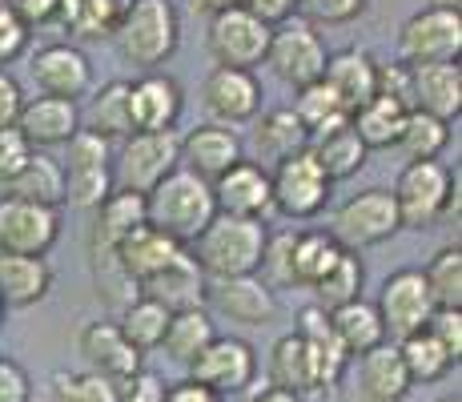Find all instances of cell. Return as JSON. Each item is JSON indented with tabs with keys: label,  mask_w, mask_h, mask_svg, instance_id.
<instances>
[{
	"label": "cell",
	"mask_w": 462,
	"mask_h": 402,
	"mask_svg": "<svg viewBox=\"0 0 462 402\" xmlns=\"http://www.w3.org/2000/svg\"><path fill=\"white\" fill-rule=\"evenodd\" d=\"M113 154V190H133V193H149L157 182L177 169V129L165 133H129L125 141H117Z\"/></svg>",
	"instance_id": "obj_10"
},
{
	"label": "cell",
	"mask_w": 462,
	"mask_h": 402,
	"mask_svg": "<svg viewBox=\"0 0 462 402\" xmlns=\"http://www.w3.org/2000/svg\"><path fill=\"white\" fill-rule=\"evenodd\" d=\"M237 5H242V0H189V8L201 16H217V13H226V8H237Z\"/></svg>",
	"instance_id": "obj_61"
},
{
	"label": "cell",
	"mask_w": 462,
	"mask_h": 402,
	"mask_svg": "<svg viewBox=\"0 0 462 402\" xmlns=\"http://www.w3.org/2000/svg\"><path fill=\"white\" fill-rule=\"evenodd\" d=\"M60 241V210L21 198H0V254L44 257Z\"/></svg>",
	"instance_id": "obj_13"
},
{
	"label": "cell",
	"mask_w": 462,
	"mask_h": 402,
	"mask_svg": "<svg viewBox=\"0 0 462 402\" xmlns=\"http://www.w3.org/2000/svg\"><path fill=\"white\" fill-rule=\"evenodd\" d=\"M322 80L334 89V97L342 101L346 113H354L358 105H366L378 93V57H370L366 49H342L326 57Z\"/></svg>",
	"instance_id": "obj_26"
},
{
	"label": "cell",
	"mask_w": 462,
	"mask_h": 402,
	"mask_svg": "<svg viewBox=\"0 0 462 402\" xmlns=\"http://www.w3.org/2000/svg\"><path fill=\"white\" fill-rule=\"evenodd\" d=\"M165 402H226V398L213 395V390L201 387V382L181 379V382H169L165 387Z\"/></svg>",
	"instance_id": "obj_59"
},
{
	"label": "cell",
	"mask_w": 462,
	"mask_h": 402,
	"mask_svg": "<svg viewBox=\"0 0 462 402\" xmlns=\"http://www.w3.org/2000/svg\"><path fill=\"white\" fill-rule=\"evenodd\" d=\"M88 105L81 109V129L97 133L113 145V141H125L133 133L129 117V80H105L101 89H88Z\"/></svg>",
	"instance_id": "obj_30"
},
{
	"label": "cell",
	"mask_w": 462,
	"mask_h": 402,
	"mask_svg": "<svg viewBox=\"0 0 462 402\" xmlns=\"http://www.w3.org/2000/svg\"><path fill=\"white\" fill-rule=\"evenodd\" d=\"M109 41L117 44V57L125 65L149 73V69H162L177 52L181 16H177L173 0H129Z\"/></svg>",
	"instance_id": "obj_3"
},
{
	"label": "cell",
	"mask_w": 462,
	"mask_h": 402,
	"mask_svg": "<svg viewBox=\"0 0 462 402\" xmlns=\"http://www.w3.org/2000/svg\"><path fill=\"white\" fill-rule=\"evenodd\" d=\"M5 5L13 8V13L32 29V24H49V21H57L60 0H5Z\"/></svg>",
	"instance_id": "obj_57"
},
{
	"label": "cell",
	"mask_w": 462,
	"mask_h": 402,
	"mask_svg": "<svg viewBox=\"0 0 462 402\" xmlns=\"http://www.w3.org/2000/svg\"><path fill=\"white\" fill-rule=\"evenodd\" d=\"M88 274H93L97 298H101L113 314H121V310H125L129 302L141 294V285L133 282L125 270H121L117 249H88Z\"/></svg>",
	"instance_id": "obj_46"
},
{
	"label": "cell",
	"mask_w": 462,
	"mask_h": 402,
	"mask_svg": "<svg viewBox=\"0 0 462 402\" xmlns=\"http://www.w3.org/2000/svg\"><path fill=\"white\" fill-rule=\"evenodd\" d=\"M398 354H402L406 374H411L414 387H419V382H422V387H426V382H442L458 366L447 351H442V342L426 326L414 330V334H406L402 342H398Z\"/></svg>",
	"instance_id": "obj_41"
},
{
	"label": "cell",
	"mask_w": 462,
	"mask_h": 402,
	"mask_svg": "<svg viewBox=\"0 0 462 402\" xmlns=\"http://www.w3.org/2000/svg\"><path fill=\"white\" fill-rule=\"evenodd\" d=\"M141 294L157 298L165 310H189V306L206 302V274L198 270V262H193L189 249H185L173 266H165L157 278H149L141 285Z\"/></svg>",
	"instance_id": "obj_34"
},
{
	"label": "cell",
	"mask_w": 462,
	"mask_h": 402,
	"mask_svg": "<svg viewBox=\"0 0 462 402\" xmlns=\"http://www.w3.org/2000/svg\"><path fill=\"white\" fill-rule=\"evenodd\" d=\"M439 402H462L458 395H447V398H439Z\"/></svg>",
	"instance_id": "obj_63"
},
{
	"label": "cell",
	"mask_w": 462,
	"mask_h": 402,
	"mask_svg": "<svg viewBox=\"0 0 462 402\" xmlns=\"http://www.w3.org/2000/svg\"><path fill=\"white\" fill-rule=\"evenodd\" d=\"M406 113L411 109H406L402 101L374 93L366 105H358V109L350 113V125H354V133L362 137V145L366 149H390L398 141V133H402Z\"/></svg>",
	"instance_id": "obj_40"
},
{
	"label": "cell",
	"mask_w": 462,
	"mask_h": 402,
	"mask_svg": "<svg viewBox=\"0 0 462 402\" xmlns=\"http://www.w3.org/2000/svg\"><path fill=\"white\" fill-rule=\"evenodd\" d=\"M270 190H273V210L290 221H310L326 210L334 182L326 177V169L314 161L310 149L273 161L270 169Z\"/></svg>",
	"instance_id": "obj_6"
},
{
	"label": "cell",
	"mask_w": 462,
	"mask_h": 402,
	"mask_svg": "<svg viewBox=\"0 0 462 402\" xmlns=\"http://www.w3.org/2000/svg\"><path fill=\"white\" fill-rule=\"evenodd\" d=\"M434 8H462V0H430Z\"/></svg>",
	"instance_id": "obj_62"
},
{
	"label": "cell",
	"mask_w": 462,
	"mask_h": 402,
	"mask_svg": "<svg viewBox=\"0 0 462 402\" xmlns=\"http://www.w3.org/2000/svg\"><path fill=\"white\" fill-rule=\"evenodd\" d=\"M270 24L257 21L250 8H226V13L209 16V33H206V49L213 57V65H229V69H257L265 65V49H270Z\"/></svg>",
	"instance_id": "obj_11"
},
{
	"label": "cell",
	"mask_w": 462,
	"mask_h": 402,
	"mask_svg": "<svg viewBox=\"0 0 462 402\" xmlns=\"http://www.w3.org/2000/svg\"><path fill=\"white\" fill-rule=\"evenodd\" d=\"M169 314H173V310H165L157 298H149V294H137V298H133L129 306L117 314V326H121V334H125L141 354H149V351H162Z\"/></svg>",
	"instance_id": "obj_42"
},
{
	"label": "cell",
	"mask_w": 462,
	"mask_h": 402,
	"mask_svg": "<svg viewBox=\"0 0 462 402\" xmlns=\"http://www.w3.org/2000/svg\"><path fill=\"white\" fill-rule=\"evenodd\" d=\"M189 379L209 387L213 395L221 398H237L254 387L257 379V351L245 338H234V334H217L198 359L189 362Z\"/></svg>",
	"instance_id": "obj_12"
},
{
	"label": "cell",
	"mask_w": 462,
	"mask_h": 402,
	"mask_svg": "<svg viewBox=\"0 0 462 402\" xmlns=\"http://www.w3.org/2000/svg\"><path fill=\"white\" fill-rule=\"evenodd\" d=\"M262 80L254 69H229V65H213L206 85H201V105H206L209 121L217 125H250L262 113Z\"/></svg>",
	"instance_id": "obj_14"
},
{
	"label": "cell",
	"mask_w": 462,
	"mask_h": 402,
	"mask_svg": "<svg viewBox=\"0 0 462 402\" xmlns=\"http://www.w3.org/2000/svg\"><path fill=\"white\" fill-rule=\"evenodd\" d=\"M245 402H306V398H298V395H290V390H282V387H270V382H265V387H257L250 398Z\"/></svg>",
	"instance_id": "obj_60"
},
{
	"label": "cell",
	"mask_w": 462,
	"mask_h": 402,
	"mask_svg": "<svg viewBox=\"0 0 462 402\" xmlns=\"http://www.w3.org/2000/svg\"><path fill=\"white\" fill-rule=\"evenodd\" d=\"M0 402H32V379L16 359H0Z\"/></svg>",
	"instance_id": "obj_53"
},
{
	"label": "cell",
	"mask_w": 462,
	"mask_h": 402,
	"mask_svg": "<svg viewBox=\"0 0 462 402\" xmlns=\"http://www.w3.org/2000/svg\"><path fill=\"white\" fill-rule=\"evenodd\" d=\"M374 310L382 318L386 338H394V342H402L406 334L422 330L434 314V302H430V290H426L422 270H394L390 274V278L378 285Z\"/></svg>",
	"instance_id": "obj_15"
},
{
	"label": "cell",
	"mask_w": 462,
	"mask_h": 402,
	"mask_svg": "<svg viewBox=\"0 0 462 402\" xmlns=\"http://www.w3.org/2000/svg\"><path fill=\"white\" fill-rule=\"evenodd\" d=\"M394 145L402 149L406 161H439V154L450 145V121H439L422 109H411Z\"/></svg>",
	"instance_id": "obj_45"
},
{
	"label": "cell",
	"mask_w": 462,
	"mask_h": 402,
	"mask_svg": "<svg viewBox=\"0 0 462 402\" xmlns=\"http://www.w3.org/2000/svg\"><path fill=\"white\" fill-rule=\"evenodd\" d=\"M0 314H5V306H0Z\"/></svg>",
	"instance_id": "obj_64"
},
{
	"label": "cell",
	"mask_w": 462,
	"mask_h": 402,
	"mask_svg": "<svg viewBox=\"0 0 462 402\" xmlns=\"http://www.w3.org/2000/svg\"><path fill=\"white\" fill-rule=\"evenodd\" d=\"M370 8V0H298V21L314 24V29H337V24H354Z\"/></svg>",
	"instance_id": "obj_49"
},
{
	"label": "cell",
	"mask_w": 462,
	"mask_h": 402,
	"mask_svg": "<svg viewBox=\"0 0 462 402\" xmlns=\"http://www.w3.org/2000/svg\"><path fill=\"white\" fill-rule=\"evenodd\" d=\"M330 326L350 359H358V354L374 351L378 342H386V330H382L374 302H366V298H354V302H346V306L330 310Z\"/></svg>",
	"instance_id": "obj_38"
},
{
	"label": "cell",
	"mask_w": 462,
	"mask_h": 402,
	"mask_svg": "<svg viewBox=\"0 0 462 402\" xmlns=\"http://www.w3.org/2000/svg\"><path fill=\"white\" fill-rule=\"evenodd\" d=\"M185 113V89L162 69H149L137 80H129V117L133 133H165L177 129Z\"/></svg>",
	"instance_id": "obj_18"
},
{
	"label": "cell",
	"mask_w": 462,
	"mask_h": 402,
	"mask_svg": "<svg viewBox=\"0 0 462 402\" xmlns=\"http://www.w3.org/2000/svg\"><path fill=\"white\" fill-rule=\"evenodd\" d=\"M434 338L442 342V351L455 362H462V310H434L430 322H426Z\"/></svg>",
	"instance_id": "obj_51"
},
{
	"label": "cell",
	"mask_w": 462,
	"mask_h": 402,
	"mask_svg": "<svg viewBox=\"0 0 462 402\" xmlns=\"http://www.w3.org/2000/svg\"><path fill=\"white\" fill-rule=\"evenodd\" d=\"M294 93L298 97H294L290 109L298 113L301 129H306L310 137H322V133H330V129H337V125L350 121V113L342 109V101L334 97V89L326 85V80H314V85L294 89Z\"/></svg>",
	"instance_id": "obj_44"
},
{
	"label": "cell",
	"mask_w": 462,
	"mask_h": 402,
	"mask_svg": "<svg viewBox=\"0 0 462 402\" xmlns=\"http://www.w3.org/2000/svg\"><path fill=\"white\" fill-rule=\"evenodd\" d=\"M411 109H422L439 121H455L462 113V69L458 61L411 65Z\"/></svg>",
	"instance_id": "obj_24"
},
{
	"label": "cell",
	"mask_w": 462,
	"mask_h": 402,
	"mask_svg": "<svg viewBox=\"0 0 462 402\" xmlns=\"http://www.w3.org/2000/svg\"><path fill=\"white\" fill-rule=\"evenodd\" d=\"M125 5L129 0H60L57 21L77 41H105V37H113Z\"/></svg>",
	"instance_id": "obj_39"
},
{
	"label": "cell",
	"mask_w": 462,
	"mask_h": 402,
	"mask_svg": "<svg viewBox=\"0 0 462 402\" xmlns=\"http://www.w3.org/2000/svg\"><path fill=\"white\" fill-rule=\"evenodd\" d=\"M52 270L44 257L29 254H0V306L5 310H29L49 298Z\"/></svg>",
	"instance_id": "obj_28"
},
{
	"label": "cell",
	"mask_w": 462,
	"mask_h": 402,
	"mask_svg": "<svg viewBox=\"0 0 462 402\" xmlns=\"http://www.w3.org/2000/svg\"><path fill=\"white\" fill-rule=\"evenodd\" d=\"M310 145V133L301 129L298 113L290 109H270V113H257L254 117V149H257V161H282L298 149Z\"/></svg>",
	"instance_id": "obj_37"
},
{
	"label": "cell",
	"mask_w": 462,
	"mask_h": 402,
	"mask_svg": "<svg viewBox=\"0 0 462 402\" xmlns=\"http://www.w3.org/2000/svg\"><path fill=\"white\" fill-rule=\"evenodd\" d=\"M398 229H402V218H398L394 193L382 190V185H370V190L354 193V198L337 205L330 234L342 249L362 254V249H374L382 241H390Z\"/></svg>",
	"instance_id": "obj_5"
},
{
	"label": "cell",
	"mask_w": 462,
	"mask_h": 402,
	"mask_svg": "<svg viewBox=\"0 0 462 402\" xmlns=\"http://www.w3.org/2000/svg\"><path fill=\"white\" fill-rule=\"evenodd\" d=\"M213 338H217V322H213V314L206 306L173 310V314H169V326H165V338H162V351H165L169 362L189 370V362L206 351Z\"/></svg>",
	"instance_id": "obj_33"
},
{
	"label": "cell",
	"mask_w": 462,
	"mask_h": 402,
	"mask_svg": "<svg viewBox=\"0 0 462 402\" xmlns=\"http://www.w3.org/2000/svg\"><path fill=\"white\" fill-rule=\"evenodd\" d=\"M310 154H314V161L326 169V177L330 182H350L354 173H358L362 165H366L370 149L362 145V137L354 133V125H337V129L322 133V137H310Z\"/></svg>",
	"instance_id": "obj_35"
},
{
	"label": "cell",
	"mask_w": 462,
	"mask_h": 402,
	"mask_svg": "<svg viewBox=\"0 0 462 402\" xmlns=\"http://www.w3.org/2000/svg\"><path fill=\"white\" fill-rule=\"evenodd\" d=\"M217 218V201H213V185L206 177L189 173V169H169L162 182L145 193V221L157 226L162 234L177 238L189 246L209 221Z\"/></svg>",
	"instance_id": "obj_2"
},
{
	"label": "cell",
	"mask_w": 462,
	"mask_h": 402,
	"mask_svg": "<svg viewBox=\"0 0 462 402\" xmlns=\"http://www.w3.org/2000/svg\"><path fill=\"white\" fill-rule=\"evenodd\" d=\"M270 387H282L298 398L322 395V374H318V359L306 346V338L298 334H282L270 351Z\"/></svg>",
	"instance_id": "obj_27"
},
{
	"label": "cell",
	"mask_w": 462,
	"mask_h": 402,
	"mask_svg": "<svg viewBox=\"0 0 462 402\" xmlns=\"http://www.w3.org/2000/svg\"><path fill=\"white\" fill-rule=\"evenodd\" d=\"M326 57H330V49L318 37L314 24L298 21V16L273 24L270 49H265V65H270V73L278 77L282 85L306 89V85H314V80H322Z\"/></svg>",
	"instance_id": "obj_7"
},
{
	"label": "cell",
	"mask_w": 462,
	"mask_h": 402,
	"mask_svg": "<svg viewBox=\"0 0 462 402\" xmlns=\"http://www.w3.org/2000/svg\"><path fill=\"white\" fill-rule=\"evenodd\" d=\"M362 285H366V266H362V257L354 254V249H342V257H337L310 290H314V306L337 310V306H346V302L362 298Z\"/></svg>",
	"instance_id": "obj_43"
},
{
	"label": "cell",
	"mask_w": 462,
	"mask_h": 402,
	"mask_svg": "<svg viewBox=\"0 0 462 402\" xmlns=\"http://www.w3.org/2000/svg\"><path fill=\"white\" fill-rule=\"evenodd\" d=\"M265 238H270L265 221L217 213L185 249L206 278H242V274L262 270Z\"/></svg>",
	"instance_id": "obj_1"
},
{
	"label": "cell",
	"mask_w": 462,
	"mask_h": 402,
	"mask_svg": "<svg viewBox=\"0 0 462 402\" xmlns=\"http://www.w3.org/2000/svg\"><path fill=\"white\" fill-rule=\"evenodd\" d=\"M21 105H24L21 80L8 73V69H0V129L16 125V117H21Z\"/></svg>",
	"instance_id": "obj_56"
},
{
	"label": "cell",
	"mask_w": 462,
	"mask_h": 402,
	"mask_svg": "<svg viewBox=\"0 0 462 402\" xmlns=\"http://www.w3.org/2000/svg\"><path fill=\"white\" fill-rule=\"evenodd\" d=\"M29 52V24L0 0V69H8L13 61H21Z\"/></svg>",
	"instance_id": "obj_50"
},
{
	"label": "cell",
	"mask_w": 462,
	"mask_h": 402,
	"mask_svg": "<svg viewBox=\"0 0 462 402\" xmlns=\"http://www.w3.org/2000/svg\"><path fill=\"white\" fill-rule=\"evenodd\" d=\"M0 190L8 198H21V201H37V205H52L60 210L65 205V169H60L57 157H49L44 149H32L29 161L13 173V182H5Z\"/></svg>",
	"instance_id": "obj_31"
},
{
	"label": "cell",
	"mask_w": 462,
	"mask_h": 402,
	"mask_svg": "<svg viewBox=\"0 0 462 402\" xmlns=\"http://www.w3.org/2000/svg\"><path fill=\"white\" fill-rule=\"evenodd\" d=\"M422 278H426V290H430L434 310H462V249H458V241L455 246H442L439 254L426 262Z\"/></svg>",
	"instance_id": "obj_47"
},
{
	"label": "cell",
	"mask_w": 462,
	"mask_h": 402,
	"mask_svg": "<svg viewBox=\"0 0 462 402\" xmlns=\"http://www.w3.org/2000/svg\"><path fill=\"white\" fill-rule=\"evenodd\" d=\"M16 129L24 133L32 149H57L81 129V101H65V97H24Z\"/></svg>",
	"instance_id": "obj_22"
},
{
	"label": "cell",
	"mask_w": 462,
	"mask_h": 402,
	"mask_svg": "<svg viewBox=\"0 0 462 402\" xmlns=\"http://www.w3.org/2000/svg\"><path fill=\"white\" fill-rule=\"evenodd\" d=\"M298 334L306 338V346L314 351L318 359V374H322V387L326 390H337L346 379V370L354 366V359L346 354V346L337 342L334 326H330V310L322 306H306L298 314Z\"/></svg>",
	"instance_id": "obj_29"
},
{
	"label": "cell",
	"mask_w": 462,
	"mask_h": 402,
	"mask_svg": "<svg viewBox=\"0 0 462 402\" xmlns=\"http://www.w3.org/2000/svg\"><path fill=\"white\" fill-rule=\"evenodd\" d=\"M414 390L406 362L398 354V342H378L374 351L358 354V395L366 402H406Z\"/></svg>",
	"instance_id": "obj_25"
},
{
	"label": "cell",
	"mask_w": 462,
	"mask_h": 402,
	"mask_svg": "<svg viewBox=\"0 0 462 402\" xmlns=\"http://www.w3.org/2000/svg\"><path fill=\"white\" fill-rule=\"evenodd\" d=\"M181 254H185L181 241L162 234V229L149 226V221L133 226L129 234L117 241V262H121V270H125L137 285H145L149 278H157V274H162L165 266H173Z\"/></svg>",
	"instance_id": "obj_23"
},
{
	"label": "cell",
	"mask_w": 462,
	"mask_h": 402,
	"mask_svg": "<svg viewBox=\"0 0 462 402\" xmlns=\"http://www.w3.org/2000/svg\"><path fill=\"white\" fill-rule=\"evenodd\" d=\"M462 57V8L426 5L398 29V61L402 65H439Z\"/></svg>",
	"instance_id": "obj_9"
},
{
	"label": "cell",
	"mask_w": 462,
	"mask_h": 402,
	"mask_svg": "<svg viewBox=\"0 0 462 402\" xmlns=\"http://www.w3.org/2000/svg\"><path fill=\"white\" fill-rule=\"evenodd\" d=\"M165 387L169 382H162L153 370L141 366L133 379L121 382V402H165Z\"/></svg>",
	"instance_id": "obj_54"
},
{
	"label": "cell",
	"mask_w": 462,
	"mask_h": 402,
	"mask_svg": "<svg viewBox=\"0 0 462 402\" xmlns=\"http://www.w3.org/2000/svg\"><path fill=\"white\" fill-rule=\"evenodd\" d=\"M77 351H81L88 370L105 374V379H113V382L133 379V374L141 370V362H145V354L121 334L117 322H88L81 330V338H77Z\"/></svg>",
	"instance_id": "obj_21"
},
{
	"label": "cell",
	"mask_w": 462,
	"mask_h": 402,
	"mask_svg": "<svg viewBox=\"0 0 462 402\" xmlns=\"http://www.w3.org/2000/svg\"><path fill=\"white\" fill-rule=\"evenodd\" d=\"M209 185H213L217 213H229V218H257V221H265L273 213L270 169H265L262 161L242 157L237 165H229L226 173Z\"/></svg>",
	"instance_id": "obj_17"
},
{
	"label": "cell",
	"mask_w": 462,
	"mask_h": 402,
	"mask_svg": "<svg viewBox=\"0 0 462 402\" xmlns=\"http://www.w3.org/2000/svg\"><path fill=\"white\" fill-rule=\"evenodd\" d=\"M390 193L402 229H430L447 213H458V177L442 161H406Z\"/></svg>",
	"instance_id": "obj_4"
},
{
	"label": "cell",
	"mask_w": 462,
	"mask_h": 402,
	"mask_svg": "<svg viewBox=\"0 0 462 402\" xmlns=\"http://www.w3.org/2000/svg\"><path fill=\"white\" fill-rule=\"evenodd\" d=\"M201 306L217 318L242 322V326H270L278 318V294L262 282V274L206 278V302Z\"/></svg>",
	"instance_id": "obj_16"
},
{
	"label": "cell",
	"mask_w": 462,
	"mask_h": 402,
	"mask_svg": "<svg viewBox=\"0 0 462 402\" xmlns=\"http://www.w3.org/2000/svg\"><path fill=\"white\" fill-rule=\"evenodd\" d=\"M245 157V141L237 129L229 125H217V121H206L198 129H189L177 145V165L189 169V173L206 177V182H217L229 165Z\"/></svg>",
	"instance_id": "obj_20"
},
{
	"label": "cell",
	"mask_w": 462,
	"mask_h": 402,
	"mask_svg": "<svg viewBox=\"0 0 462 402\" xmlns=\"http://www.w3.org/2000/svg\"><path fill=\"white\" fill-rule=\"evenodd\" d=\"M242 8H250L257 21H265L273 29V24L290 21L298 13V0H242Z\"/></svg>",
	"instance_id": "obj_58"
},
{
	"label": "cell",
	"mask_w": 462,
	"mask_h": 402,
	"mask_svg": "<svg viewBox=\"0 0 462 402\" xmlns=\"http://www.w3.org/2000/svg\"><path fill=\"white\" fill-rule=\"evenodd\" d=\"M378 93L382 97H394L411 109V65L394 61V65H382L378 61Z\"/></svg>",
	"instance_id": "obj_55"
},
{
	"label": "cell",
	"mask_w": 462,
	"mask_h": 402,
	"mask_svg": "<svg viewBox=\"0 0 462 402\" xmlns=\"http://www.w3.org/2000/svg\"><path fill=\"white\" fill-rule=\"evenodd\" d=\"M337 257H342V246L334 241L330 229H298L290 241V282L310 290Z\"/></svg>",
	"instance_id": "obj_36"
},
{
	"label": "cell",
	"mask_w": 462,
	"mask_h": 402,
	"mask_svg": "<svg viewBox=\"0 0 462 402\" xmlns=\"http://www.w3.org/2000/svg\"><path fill=\"white\" fill-rule=\"evenodd\" d=\"M32 145L24 141V133L16 129V125H8V129H0V185L13 182V173L29 161Z\"/></svg>",
	"instance_id": "obj_52"
},
{
	"label": "cell",
	"mask_w": 462,
	"mask_h": 402,
	"mask_svg": "<svg viewBox=\"0 0 462 402\" xmlns=\"http://www.w3.org/2000/svg\"><path fill=\"white\" fill-rule=\"evenodd\" d=\"M32 85L41 89L44 97H65V101H81V97L93 89V61L85 57L77 44L57 41L37 49L29 65Z\"/></svg>",
	"instance_id": "obj_19"
},
{
	"label": "cell",
	"mask_w": 462,
	"mask_h": 402,
	"mask_svg": "<svg viewBox=\"0 0 462 402\" xmlns=\"http://www.w3.org/2000/svg\"><path fill=\"white\" fill-rule=\"evenodd\" d=\"M65 201L77 210H93L113 193V145L88 129H77L65 141Z\"/></svg>",
	"instance_id": "obj_8"
},
{
	"label": "cell",
	"mask_w": 462,
	"mask_h": 402,
	"mask_svg": "<svg viewBox=\"0 0 462 402\" xmlns=\"http://www.w3.org/2000/svg\"><path fill=\"white\" fill-rule=\"evenodd\" d=\"M145 221V193L113 190L101 205H93V226H88V249H117V241L133 226Z\"/></svg>",
	"instance_id": "obj_32"
},
{
	"label": "cell",
	"mask_w": 462,
	"mask_h": 402,
	"mask_svg": "<svg viewBox=\"0 0 462 402\" xmlns=\"http://www.w3.org/2000/svg\"><path fill=\"white\" fill-rule=\"evenodd\" d=\"M52 402H121V382L97 370H57L49 379Z\"/></svg>",
	"instance_id": "obj_48"
}]
</instances>
